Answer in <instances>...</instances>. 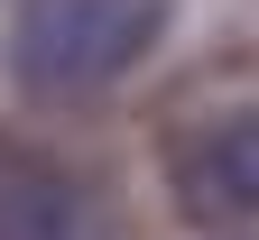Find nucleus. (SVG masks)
<instances>
[{
	"label": "nucleus",
	"instance_id": "f257e3e1",
	"mask_svg": "<svg viewBox=\"0 0 259 240\" xmlns=\"http://www.w3.org/2000/svg\"><path fill=\"white\" fill-rule=\"evenodd\" d=\"M167 37V0H19L10 19V83L28 102H93L139 74Z\"/></svg>",
	"mask_w": 259,
	"mask_h": 240
},
{
	"label": "nucleus",
	"instance_id": "f03ea898",
	"mask_svg": "<svg viewBox=\"0 0 259 240\" xmlns=\"http://www.w3.org/2000/svg\"><path fill=\"white\" fill-rule=\"evenodd\" d=\"M167 194L185 222H259V102H232V111H204L167 139Z\"/></svg>",
	"mask_w": 259,
	"mask_h": 240
},
{
	"label": "nucleus",
	"instance_id": "7ed1b4c3",
	"mask_svg": "<svg viewBox=\"0 0 259 240\" xmlns=\"http://www.w3.org/2000/svg\"><path fill=\"white\" fill-rule=\"evenodd\" d=\"M0 240H83V185L47 148L0 139Z\"/></svg>",
	"mask_w": 259,
	"mask_h": 240
}]
</instances>
